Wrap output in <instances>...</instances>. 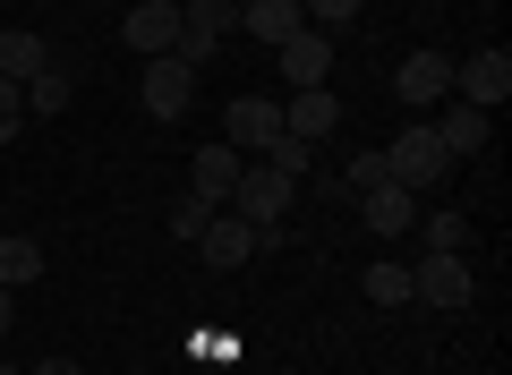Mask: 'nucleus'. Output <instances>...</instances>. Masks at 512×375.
Wrapping results in <instances>:
<instances>
[{
	"instance_id": "obj_12",
	"label": "nucleus",
	"mask_w": 512,
	"mask_h": 375,
	"mask_svg": "<svg viewBox=\"0 0 512 375\" xmlns=\"http://www.w3.org/2000/svg\"><path fill=\"white\" fill-rule=\"evenodd\" d=\"M239 171H248V162L231 154V145H205L197 162H188V179H197V188H188V197H205L222 214V205H231V188H239Z\"/></svg>"
},
{
	"instance_id": "obj_24",
	"label": "nucleus",
	"mask_w": 512,
	"mask_h": 375,
	"mask_svg": "<svg viewBox=\"0 0 512 375\" xmlns=\"http://www.w3.org/2000/svg\"><path fill=\"white\" fill-rule=\"evenodd\" d=\"M26 128V86H9V77H0V145L18 137Z\"/></svg>"
},
{
	"instance_id": "obj_28",
	"label": "nucleus",
	"mask_w": 512,
	"mask_h": 375,
	"mask_svg": "<svg viewBox=\"0 0 512 375\" xmlns=\"http://www.w3.org/2000/svg\"><path fill=\"white\" fill-rule=\"evenodd\" d=\"M9 316H18V290H0V333H9Z\"/></svg>"
},
{
	"instance_id": "obj_21",
	"label": "nucleus",
	"mask_w": 512,
	"mask_h": 375,
	"mask_svg": "<svg viewBox=\"0 0 512 375\" xmlns=\"http://www.w3.org/2000/svg\"><path fill=\"white\" fill-rule=\"evenodd\" d=\"M69 94H77L69 69H43L35 86H26V111H35V120H52V111H69Z\"/></svg>"
},
{
	"instance_id": "obj_30",
	"label": "nucleus",
	"mask_w": 512,
	"mask_h": 375,
	"mask_svg": "<svg viewBox=\"0 0 512 375\" xmlns=\"http://www.w3.org/2000/svg\"><path fill=\"white\" fill-rule=\"evenodd\" d=\"M171 9H188V0H171Z\"/></svg>"
},
{
	"instance_id": "obj_7",
	"label": "nucleus",
	"mask_w": 512,
	"mask_h": 375,
	"mask_svg": "<svg viewBox=\"0 0 512 375\" xmlns=\"http://www.w3.org/2000/svg\"><path fill=\"white\" fill-rule=\"evenodd\" d=\"M487 120H495V111H478V103H461V94H444L427 128H436V145L461 162V154H487Z\"/></svg>"
},
{
	"instance_id": "obj_10",
	"label": "nucleus",
	"mask_w": 512,
	"mask_h": 375,
	"mask_svg": "<svg viewBox=\"0 0 512 375\" xmlns=\"http://www.w3.org/2000/svg\"><path fill=\"white\" fill-rule=\"evenodd\" d=\"M197 256H205V265H222V273H231V265H248V256H256V222H239L231 205H222V214L197 231Z\"/></svg>"
},
{
	"instance_id": "obj_20",
	"label": "nucleus",
	"mask_w": 512,
	"mask_h": 375,
	"mask_svg": "<svg viewBox=\"0 0 512 375\" xmlns=\"http://www.w3.org/2000/svg\"><path fill=\"white\" fill-rule=\"evenodd\" d=\"M367 299H376V307H410V265L376 256V265H367Z\"/></svg>"
},
{
	"instance_id": "obj_3",
	"label": "nucleus",
	"mask_w": 512,
	"mask_h": 375,
	"mask_svg": "<svg viewBox=\"0 0 512 375\" xmlns=\"http://www.w3.org/2000/svg\"><path fill=\"white\" fill-rule=\"evenodd\" d=\"M239 26V0H188L180 9V52L171 60H188V69H205V60L222 52V35Z\"/></svg>"
},
{
	"instance_id": "obj_4",
	"label": "nucleus",
	"mask_w": 512,
	"mask_h": 375,
	"mask_svg": "<svg viewBox=\"0 0 512 375\" xmlns=\"http://www.w3.org/2000/svg\"><path fill=\"white\" fill-rule=\"evenodd\" d=\"M410 299H427V307H470V299H478L470 256H419V265H410Z\"/></svg>"
},
{
	"instance_id": "obj_29",
	"label": "nucleus",
	"mask_w": 512,
	"mask_h": 375,
	"mask_svg": "<svg viewBox=\"0 0 512 375\" xmlns=\"http://www.w3.org/2000/svg\"><path fill=\"white\" fill-rule=\"evenodd\" d=\"M0 375H26V367H0Z\"/></svg>"
},
{
	"instance_id": "obj_22",
	"label": "nucleus",
	"mask_w": 512,
	"mask_h": 375,
	"mask_svg": "<svg viewBox=\"0 0 512 375\" xmlns=\"http://www.w3.org/2000/svg\"><path fill=\"white\" fill-rule=\"evenodd\" d=\"M205 222H214V205H205V197H180V205H171V239H188V248H197Z\"/></svg>"
},
{
	"instance_id": "obj_18",
	"label": "nucleus",
	"mask_w": 512,
	"mask_h": 375,
	"mask_svg": "<svg viewBox=\"0 0 512 375\" xmlns=\"http://www.w3.org/2000/svg\"><path fill=\"white\" fill-rule=\"evenodd\" d=\"M26 282H43V248L9 231V239H0V290H26Z\"/></svg>"
},
{
	"instance_id": "obj_11",
	"label": "nucleus",
	"mask_w": 512,
	"mask_h": 375,
	"mask_svg": "<svg viewBox=\"0 0 512 375\" xmlns=\"http://www.w3.org/2000/svg\"><path fill=\"white\" fill-rule=\"evenodd\" d=\"M274 137H282V103H265V94H239V103H231V154H265Z\"/></svg>"
},
{
	"instance_id": "obj_6",
	"label": "nucleus",
	"mask_w": 512,
	"mask_h": 375,
	"mask_svg": "<svg viewBox=\"0 0 512 375\" xmlns=\"http://www.w3.org/2000/svg\"><path fill=\"white\" fill-rule=\"evenodd\" d=\"M453 94L461 103H478V111H495L512 94V52H470V60H453Z\"/></svg>"
},
{
	"instance_id": "obj_1",
	"label": "nucleus",
	"mask_w": 512,
	"mask_h": 375,
	"mask_svg": "<svg viewBox=\"0 0 512 375\" xmlns=\"http://www.w3.org/2000/svg\"><path fill=\"white\" fill-rule=\"evenodd\" d=\"M291 188H299V179H282L274 162H265V171H239L231 214H239V222H256V256L274 248V239H282V222H291Z\"/></svg>"
},
{
	"instance_id": "obj_23",
	"label": "nucleus",
	"mask_w": 512,
	"mask_h": 375,
	"mask_svg": "<svg viewBox=\"0 0 512 375\" xmlns=\"http://www.w3.org/2000/svg\"><path fill=\"white\" fill-rule=\"evenodd\" d=\"M308 154H316V145H299V137H274V145H265V162H274L282 179H299V171H308Z\"/></svg>"
},
{
	"instance_id": "obj_19",
	"label": "nucleus",
	"mask_w": 512,
	"mask_h": 375,
	"mask_svg": "<svg viewBox=\"0 0 512 375\" xmlns=\"http://www.w3.org/2000/svg\"><path fill=\"white\" fill-rule=\"evenodd\" d=\"M461 248H470V214H461V205L427 214V256H461Z\"/></svg>"
},
{
	"instance_id": "obj_26",
	"label": "nucleus",
	"mask_w": 512,
	"mask_h": 375,
	"mask_svg": "<svg viewBox=\"0 0 512 375\" xmlns=\"http://www.w3.org/2000/svg\"><path fill=\"white\" fill-rule=\"evenodd\" d=\"M299 9H308V26H350L359 18V0H299Z\"/></svg>"
},
{
	"instance_id": "obj_16",
	"label": "nucleus",
	"mask_w": 512,
	"mask_h": 375,
	"mask_svg": "<svg viewBox=\"0 0 512 375\" xmlns=\"http://www.w3.org/2000/svg\"><path fill=\"white\" fill-rule=\"evenodd\" d=\"M239 26H248L256 43H274V52H282V43L308 26V9H299V0H248V9H239Z\"/></svg>"
},
{
	"instance_id": "obj_5",
	"label": "nucleus",
	"mask_w": 512,
	"mask_h": 375,
	"mask_svg": "<svg viewBox=\"0 0 512 375\" xmlns=\"http://www.w3.org/2000/svg\"><path fill=\"white\" fill-rule=\"evenodd\" d=\"M393 94H402L410 111H436L444 94H453V52H410L402 69H393Z\"/></svg>"
},
{
	"instance_id": "obj_2",
	"label": "nucleus",
	"mask_w": 512,
	"mask_h": 375,
	"mask_svg": "<svg viewBox=\"0 0 512 375\" xmlns=\"http://www.w3.org/2000/svg\"><path fill=\"white\" fill-rule=\"evenodd\" d=\"M384 171H393V188H410V197H419V188H436V179L453 171V154L436 145V128H427V120H410L402 137L384 145Z\"/></svg>"
},
{
	"instance_id": "obj_13",
	"label": "nucleus",
	"mask_w": 512,
	"mask_h": 375,
	"mask_svg": "<svg viewBox=\"0 0 512 375\" xmlns=\"http://www.w3.org/2000/svg\"><path fill=\"white\" fill-rule=\"evenodd\" d=\"M128 43H137L146 60L180 52V9H171V0H146V9H128Z\"/></svg>"
},
{
	"instance_id": "obj_25",
	"label": "nucleus",
	"mask_w": 512,
	"mask_h": 375,
	"mask_svg": "<svg viewBox=\"0 0 512 375\" xmlns=\"http://www.w3.org/2000/svg\"><path fill=\"white\" fill-rule=\"evenodd\" d=\"M350 188H359V197H367V188H393V171H384V154H350Z\"/></svg>"
},
{
	"instance_id": "obj_9",
	"label": "nucleus",
	"mask_w": 512,
	"mask_h": 375,
	"mask_svg": "<svg viewBox=\"0 0 512 375\" xmlns=\"http://www.w3.org/2000/svg\"><path fill=\"white\" fill-rule=\"evenodd\" d=\"M282 77H291V94H308V86H325L333 77V35H316V26H299L291 43H282Z\"/></svg>"
},
{
	"instance_id": "obj_15",
	"label": "nucleus",
	"mask_w": 512,
	"mask_h": 375,
	"mask_svg": "<svg viewBox=\"0 0 512 375\" xmlns=\"http://www.w3.org/2000/svg\"><path fill=\"white\" fill-rule=\"evenodd\" d=\"M333 120H342V103H333L325 86H308V94H291V111H282V137L316 145V137H333Z\"/></svg>"
},
{
	"instance_id": "obj_14",
	"label": "nucleus",
	"mask_w": 512,
	"mask_h": 375,
	"mask_svg": "<svg viewBox=\"0 0 512 375\" xmlns=\"http://www.w3.org/2000/svg\"><path fill=\"white\" fill-rule=\"evenodd\" d=\"M359 222H367L376 239H402L410 222H419V197H410V188H367V197H359Z\"/></svg>"
},
{
	"instance_id": "obj_8",
	"label": "nucleus",
	"mask_w": 512,
	"mask_h": 375,
	"mask_svg": "<svg viewBox=\"0 0 512 375\" xmlns=\"http://www.w3.org/2000/svg\"><path fill=\"white\" fill-rule=\"evenodd\" d=\"M197 103V69H188V60H146V111L154 120H180V111Z\"/></svg>"
},
{
	"instance_id": "obj_27",
	"label": "nucleus",
	"mask_w": 512,
	"mask_h": 375,
	"mask_svg": "<svg viewBox=\"0 0 512 375\" xmlns=\"http://www.w3.org/2000/svg\"><path fill=\"white\" fill-rule=\"evenodd\" d=\"M35 375H77V358H43V367Z\"/></svg>"
},
{
	"instance_id": "obj_17",
	"label": "nucleus",
	"mask_w": 512,
	"mask_h": 375,
	"mask_svg": "<svg viewBox=\"0 0 512 375\" xmlns=\"http://www.w3.org/2000/svg\"><path fill=\"white\" fill-rule=\"evenodd\" d=\"M43 69H52V43L26 35V26H9V35H0V77H9V86H35Z\"/></svg>"
}]
</instances>
